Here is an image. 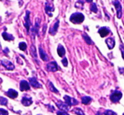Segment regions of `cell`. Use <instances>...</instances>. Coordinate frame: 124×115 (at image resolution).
<instances>
[{
    "instance_id": "1",
    "label": "cell",
    "mask_w": 124,
    "mask_h": 115,
    "mask_svg": "<svg viewBox=\"0 0 124 115\" xmlns=\"http://www.w3.org/2000/svg\"><path fill=\"white\" fill-rule=\"evenodd\" d=\"M70 20L74 24H80L84 20V15L81 13H75L71 16Z\"/></svg>"
},
{
    "instance_id": "2",
    "label": "cell",
    "mask_w": 124,
    "mask_h": 115,
    "mask_svg": "<svg viewBox=\"0 0 124 115\" xmlns=\"http://www.w3.org/2000/svg\"><path fill=\"white\" fill-rule=\"evenodd\" d=\"M122 93H121L120 91H116L110 96V100H111V101H113V102H116V101H118L119 100L122 98Z\"/></svg>"
},
{
    "instance_id": "3",
    "label": "cell",
    "mask_w": 124,
    "mask_h": 115,
    "mask_svg": "<svg viewBox=\"0 0 124 115\" xmlns=\"http://www.w3.org/2000/svg\"><path fill=\"white\" fill-rule=\"evenodd\" d=\"M114 5H115L116 9V12H117V18L120 19L122 17V6H121L120 3H119L118 0H115L113 2Z\"/></svg>"
},
{
    "instance_id": "4",
    "label": "cell",
    "mask_w": 124,
    "mask_h": 115,
    "mask_svg": "<svg viewBox=\"0 0 124 115\" xmlns=\"http://www.w3.org/2000/svg\"><path fill=\"white\" fill-rule=\"evenodd\" d=\"M47 69L51 72H55L58 70V65L55 62H50L47 64Z\"/></svg>"
},
{
    "instance_id": "5",
    "label": "cell",
    "mask_w": 124,
    "mask_h": 115,
    "mask_svg": "<svg viewBox=\"0 0 124 115\" xmlns=\"http://www.w3.org/2000/svg\"><path fill=\"white\" fill-rule=\"evenodd\" d=\"M64 99L66 101V103L68 105V106H72V105H77L78 104V101L74 98H71L68 96H65Z\"/></svg>"
},
{
    "instance_id": "6",
    "label": "cell",
    "mask_w": 124,
    "mask_h": 115,
    "mask_svg": "<svg viewBox=\"0 0 124 115\" xmlns=\"http://www.w3.org/2000/svg\"><path fill=\"white\" fill-rule=\"evenodd\" d=\"M2 64L6 68V69H9V70H13V69H15L14 64H13L11 62H9V61L6 60V59H4V60H2Z\"/></svg>"
},
{
    "instance_id": "7",
    "label": "cell",
    "mask_w": 124,
    "mask_h": 115,
    "mask_svg": "<svg viewBox=\"0 0 124 115\" xmlns=\"http://www.w3.org/2000/svg\"><path fill=\"white\" fill-rule=\"evenodd\" d=\"M21 102L23 103V105L24 106H30V105L32 103V99H31V96H25L24 97L22 98V101H21Z\"/></svg>"
},
{
    "instance_id": "8",
    "label": "cell",
    "mask_w": 124,
    "mask_h": 115,
    "mask_svg": "<svg viewBox=\"0 0 124 115\" xmlns=\"http://www.w3.org/2000/svg\"><path fill=\"white\" fill-rule=\"evenodd\" d=\"M20 88H21V91H28V90H30V86L26 81H21V84H20Z\"/></svg>"
},
{
    "instance_id": "9",
    "label": "cell",
    "mask_w": 124,
    "mask_h": 115,
    "mask_svg": "<svg viewBox=\"0 0 124 115\" xmlns=\"http://www.w3.org/2000/svg\"><path fill=\"white\" fill-rule=\"evenodd\" d=\"M56 104L60 110H63V111H65V112H66V111L69 110V106H68L66 103L62 102V101H57Z\"/></svg>"
},
{
    "instance_id": "10",
    "label": "cell",
    "mask_w": 124,
    "mask_h": 115,
    "mask_svg": "<svg viewBox=\"0 0 124 115\" xmlns=\"http://www.w3.org/2000/svg\"><path fill=\"white\" fill-rule=\"evenodd\" d=\"M29 81H30V84L31 85V86L34 88H40L41 87V85H40V83H38V81H37L36 78H30L29 79Z\"/></svg>"
},
{
    "instance_id": "11",
    "label": "cell",
    "mask_w": 124,
    "mask_h": 115,
    "mask_svg": "<svg viewBox=\"0 0 124 115\" xmlns=\"http://www.w3.org/2000/svg\"><path fill=\"white\" fill-rule=\"evenodd\" d=\"M99 33H100V35L102 36V37H105V36H106L107 35L110 33V31H109L108 28L102 27V28H100V29L99 30Z\"/></svg>"
},
{
    "instance_id": "12",
    "label": "cell",
    "mask_w": 124,
    "mask_h": 115,
    "mask_svg": "<svg viewBox=\"0 0 124 115\" xmlns=\"http://www.w3.org/2000/svg\"><path fill=\"white\" fill-rule=\"evenodd\" d=\"M45 10H46V13L48 14L49 16H52V12L54 11V6L49 4L48 2L46 3V6H45Z\"/></svg>"
},
{
    "instance_id": "13",
    "label": "cell",
    "mask_w": 124,
    "mask_h": 115,
    "mask_svg": "<svg viewBox=\"0 0 124 115\" xmlns=\"http://www.w3.org/2000/svg\"><path fill=\"white\" fill-rule=\"evenodd\" d=\"M6 94H7V96H9L10 98H16L18 96V92L13 89H9V91H7Z\"/></svg>"
},
{
    "instance_id": "14",
    "label": "cell",
    "mask_w": 124,
    "mask_h": 115,
    "mask_svg": "<svg viewBox=\"0 0 124 115\" xmlns=\"http://www.w3.org/2000/svg\"><path fill=\"white\" fill-rule=\"evenodd\" d=\"M39 53H40V58H41L43 61H47L48 59L47 53L43 51V49L42 48V47H40V46H39Z\"/></svg>"
},
{
    "instance_id": "15",
    "label": "cell",
    "mask_w": 124,
    "mask_h": 115,
    "mask_svg": "<svg viewBox=\"0 0 124 115\" xmlns=\"http://www.w3.org/2000/svg\"><path fill=\"white\" fill-rule=\"evenodd\" d=\"M57 53H58L60 57H64L65 54H66V50H65L64 47L62 46V45H59L58 49H57Z\"/></svg>"
},
{
    "instance_id": "16",
    "label": "cell",
    "mask_w": 124,
    "mask_h": 115,
    "mask_svg": "<svg viewBox=\"0 0 124 115\" xmlns=\"http://www.w3.org/2000/svg\"><path fill=\"white\" fill-rule=\"evenodd\" d=\"M105 42H106L107 46H108V47L110 48V49H112V48L114 47V46H115V41H114V39L111 37L107 38Z\"/></svg>"
},
{
    "instance_id": "17",
    "label": "cell",
    "mask_w": 124,
    "mask_h": 115,
    "mask_svg": "<svg viewBox=\"0 0 124 115\" xmlns=\"http://www.w3.org/2000/svg\"><path fill=\"white\" fill-rule=\"evenodd\" d=\"M58 27H59V21H56V23H55V24L54 25V26H52L51 29H50V31H49L50 34L54 35L55 33H56L57 30H58Z\"/></svg>"
},
{
    "instance_id": "18",
    "label": "cell",
    "mask_w": 124,
    "mask_h": 115,
    "mask_svg": "<svg viewBox=\"0 0 124 115\" xmlns=\"http://www.w3.org/2000/svg\"><path fill=\"white\" fill-rule=\"evenodd\" d=\"M29 14L30 12L29 11H26V23H25V26H26V30L27 31H29V28H30V25H31V23H30V20H29Z\"/></svg>"
},
{
    "instance_id": "19",
    "label": "cell",
    "mask_w": 124,
    "mask_h": 115,
    "mask_svg": "<svg viewBox=\"0 0 124 115\" xmlns=\"http://www.w3.org/2000/svg\"><path fill=\"white\" fill-rule=\"evenodd\" d=\"M3 37H4V40H6V41H13L14 40V36H12V35H9L8 34L7 32H4L2 34Z\"/></svg>"
},
{
    "instance_id": "20",
    "label": "cell",
    "mask_w": 124,
    "mask_h": 115,
    "mask_svg": "<svg viewBox=\"0 0 124 115\" xmlns=\"http://www.w3.org/2000/svg\"><path fill=\"white\" fill-rule=\"evenodd\" d=\"M91 101H92V99L89 96H83V97L82 98V102H83V104H89V103L91 102Z\"/></svg>"
},
{
    "instance_id": "21",
    "label": "cell",
    "mask_w": 124,
    "mask_h": 115,
    "mask_svg": "<svg viewBox=\"0 0 124 115\" xmlns=\"http://www.w3.org/2000/svg\"><path fill=\"white\" fill-rule=\"evenodd\" d=\"M73 113L78 115H84V113H83V112L82 111V109H80V108H75V109L73 110Z\"/></svg>"
},
{
    "instance_id": "22",
    "label": "cell",
    "mask_w": 124,
    "mask_h": 115,
    "mask_svg": "<svg viewBox=\"0 0 124 115\" xmlns=\"http://www.w3.org/2000/svg\"><path fill=\"white\" fill-rule=\"evenodd\" d=\"M7 102H8V100L5 97H4V96L0 97V103L2 105H7Z\"/></svg>"
},
{
    "instance_id": "23",
    "label": "cell",
    "mask_w": 124,
    "mask_h": 115,
    "mask_svg": "<svg viewBox=\"0 0 124 115\" xmlns=\"http://www.w3.org/2000/svg\"><path fill=\"white\" fill-rule=\"evenodd\" d=\"M83 38H84V40L86 41V42L88 43V44H92V43H93V41H91V39H90L86 34H83Z\"/></svg>"
},
{
    "instance_id": "24",
    "label": "cell",
    "mask_w": 124,
    "mask_h": 115,
    "mask_svg": "<svg viewBox=\"0 0 124 115\" xmlns=\"http://www.w3.org/2000/svg\"><path fill=\"white\" fill-rule=\"evenodd\" d=\"M19 48L22 51H25L26 49V44L25 42H21L19 44Z\"/></svg>"
},
{
    "instance_id": "25",
    "label": "cell",
    "mask_w": 124,
    "mask_h": 115,
    "mask_svg": "<svg viewBox=\"0 0 124 115\" xmlns=\"http://www.w3.org/2000/svg\"><path fill=\"white\" fill-rule=\"evenodd\" d=\"M90 9H91V11H93V12L96 13L97 11H98V9H97V6L95 4H93L91 5V7H90Z\"/></svg>"
},
{
    "instance_id": "26",
    "label": "cell",
    "mask_w": 124,
    "mask_h": 115,
    "mask_svg": "<svg viewBox=\"0 0 124 115\" xmlns=\"http://www.w3.org/2000/svg\"><path fill=\"white\" fill-rule=\"evenodd\" d=\"M105 115H117L115 112L111 111V110H107V111H105Z\"/></svg>"
},
{
    "instance_id": "27",
    "label": "cell",
    "mask_w": 124,
    "mask_h": 115,
    "mask_svg": "<svg viewBox=\"0 0 124 115\" xmlns=\"http://www.w3.org/2000/svg\"><path fill=\"white\" fill-rule=\"evenodd\" d=\"M49 87H50V89H51L52 91H54V92H55V93H58V91L55 89L54 86H53V84H52L51 82H49Z\"/></svg>"
},
{
    "instance_id": "28",
    "label": "cell",
    "mask_w": 124,
    "mask_h": 115,
    "mask_svg": "<svg viewBox=\"0 0 124 115\" xmlns=\"http://www.w3.org/2000/svg\"><path fill=\"white\" fill-rule=\"evenodd\" d=\"M31 53H32V56H34V58H37L36 51H35V47L34 46H31Z\"/></svg>"
},
{
    "instance_id": "29",
    "label": "cell",
    "mask_w": 124,
    "mask_h": 115,
    "mask_svg": "<svg viewBox=\"0 0 124 115\" xmlns=\"http://www.w3.org/2000/svg\"><path fill=\"white\" fill-rule=\"evenodd\" d=\"M62 64H63L64 66H66V67L68 65V61H67V59H66V58H64V59H62Z\"/></svg>"
},
{
    "instance_id": "30",
    "label": "cell",
    "mask_w": 124,
    "mask_h": 115,
    "mask_svg": "<svg viewBox=\"0 0 124 115\" xmlns=\"http://www.w3.org/2000/svg\"><path fill=\"white\" fill-rule=\"evenodd\" d=\"M57 115H69V114H68L67 112H65V111H59V112H57Z\"/></svg>"
},
{
    "instance_id": "31",
    "label": "cell",
    "mask_w": 124,
    "mask_h": 115,
    "mask_svg": "<svg viewBox=\"0 0 124 115\" xmlns=\"http://www.w3.org/2000/svg\"><path fill=\"white\" fill-rule=\"evenodd\" d=\"M0 115H9L8 112L4 109H0Z\"/></svg>"
},
{
    "instance_id": "32",
    "label": "cell",
    "mask_w": 124,
    "mask_h": 115,
    "mask_svg": "<svg viewBox=\"0 0 124 115\" xmlns=\"http://www.w3.org/2000/svg\"><path fill=\"white\" fill-rule=\"evenodd\" d=\"M121 51H122V58H123L124 59V47L122 46H121Z\"/></svg>"
},
{
    "instance_id": "33",
    "label": "cell",
    "mask_w": 124,
    "mask_h": 115,
    "mask_svg": "<svg viewBox=\"0 0 124 115\" xmlns=\"http://www.w3.org/2000/svg\"><path fill=\"white\" fill-rule=\"evenodd\" d=\"M92 1H93V0H87V2H88V3H91Z\"/></svg>"
}]
</instances>
